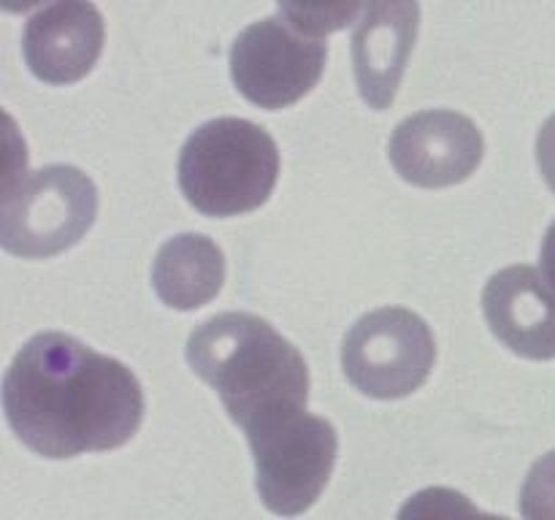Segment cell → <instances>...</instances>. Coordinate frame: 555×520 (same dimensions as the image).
I'll use <instances>...</instances> for the list:
<instances>
[{"label":"cell","mask_w":555,"mask_h":520,"mask_svg":"<svg viewBox=\"0 0 555 520\" xmlns=\"http://www.w3.org/2000/svg\"><path fill=\"white\" fill-rule=\"evenodd\" d=\"M280 177L276 141L260 125L238 117L204 122L179 155V187L206 217L255 211L274 193Z\"/></svg>","instance_id":"3957f363"},{"label":"cell","mask_w":555,"mask_h":520,"mask_svg":"<svg viewBox=\"0 0 555 520\" xmlns=\"http://www.w3.org/2000/svg\"><path fill=\"white\" fill-rule=\"evenodd\" d=\"M225 282L222 249L201 233L173 236L157 249L152 265V285L166 307L198 309L209 303Z\"/></svg>","instance_id":"7c38bea8"},{"label":"cell","mask_w":555,"mask_h":520,"mask_svg":"<svg viewBox=\"0 0 555 520\" xmlns=\"http://www.w3.org/2000/svg\"><path fill=\"white\" fill-rule=\"evenodd\" d=\"M540 258H542V271H545V280L555 287V220H553V225L547 227Z\"/></svg>","instance_id":"e0dca14e"},{"label":"cell","mask_w":555,"mask_h":520,"mask_svg":"<svg viewBox=\"0 0 555 520\" xmlns=\"http://www.w3.org/2000/svg\"><path fill=\"white\" fill-rule=\"evenodd\" d=\"M325 60L328 47L323 38H309L282 16H269L238 32L231 47V76L255 106L287 108L312 92Z\"/></svg>","instance_id":"52a82bcc"},{"label":"cell","mask_w":555,"mask_h":520,"mask_svg":"<svg viewBox=\"0 0 555 520\" xmlns=\"http://www.w3.org/2000/svg\"><path fill=\"white\" fill-rule=\"evenodd\" d=\"M363 14L361 3L347 5H309V3H282L280 16L293 27V30L304 32L309 38H323L328 32L341 30L350 22H358Z\"/></svg>","instance_id":"5bb4252c"},{"label":"cell","mask_w":555,"mask_h":520,"mask_svg":"<svg viewBox=\"0 0 555 520\" xmlns=\"http://www.w3.org/2000/svg\"><path fill=\"white\" fill-rule=\"evenodd\" d=\"M247 442L258 471L260 502L282 518L304 515L318 502L339 453L336 428L309 412L249 431Z\"/></svg>","instance_id":"5b68a950"},{"label":"cell","mask_w":555,"mask_h":520,"mask_svg":"<svg viewBox=\"0 0 555 520\" xmlns=\"http://www.w3.org/2000/svg\"><path fill=\"white\" fill-rule=\"evenodd\" d=\"M421 27L417 3H366L352 32V65L361 98L377 112L393 106Z\"/></svg>","instance_id":"8fae6325"},{"label":"cell","mask_w":555,"mask_h":520,"mask_svg":"<svg viewBox=\"0 0 555 520\" xmlns=\"http://www.w3.org/2000/svg\"><path fill=\"white\" fill-rule=\"evenodd\" d=\"M396 520H509L502 515H488L477 509L464 493L453 487L434 485L423 487L415 496L406 498Z\"/></svg>","instance_id":"4fadbf2b"},{"label":"cell","mask_w":555,"mask_h":520,"mask_svg":"<svg viewBox=\"0 0 555 520\" xmlns=\"http://www.w3.org/2000/svg\"><path fill=\"white\" fill-rule=\"evenodd\" d=\"M188 363L215 388L244 433L307 412V361L255 314L225 312L206 320L190 336Z\"/></svg>","instance_id":"7a4b0ae2"},{"label":"cell","mask_w":555,"mask_h":520,"mask_svg":"<svg viewBox=\"0 0 555 520\" xmlns=\"http://www.w3.org/2000/svg\"><path fill=\"white\" fill-rule=\"evenodd\" d=\"M518 504L526 520H555V450L531 466Z\"/></svg>","instance_id":"9a60e30c"},{"label":"cell","mask_w":555,"mask_h":520,"mask_svg":"<svg viewBox=\"0 0 555 520\" xmlns=\"http://www.w3.org/2000/svg\"><path fill=\"white\" fill-rule=\"evenodd\" d=\"M493 336L529 361L555 358V287L531 265H509L482 290Z\"/></svg>","instance_id":"30bf717a"},{"label":"cell","mask_w":555,"mask_h":520,"mask_svg":"<svg viewBox=\"0 0 555 520\" xmlns=\"http://www.w3.org/2000/svg\"><path fill=\"white\" fill-rule=\"evenodd\" d=\"M437 361L434 334L421 314L385 307L358 320L341 344L347 379L372 399H404L415 393Z\"/></svg>","instance_id":"8992f818"},{"label":"cell","mask_w":555,"mask_h":520,"mask_svg":"<svg viewBox=\"0 0 555 520\" xmlns=\"http://www.w3.org/2000/svg\"><path fill=\"white\" fill-rule=\"evenodd\" d=\"M22 52L47 84H74L95 68L103 52V16L92 3H49L27 20Z\"/></svg>","instance_id":"9c48e42d"},{"label":"cell","mask_w":555,"mask_h":520,"mask_svg":"<svg viewBox=\"0 0 555 520\" xmlns=\"http://www.w3.org/2000/svg\"><path fill=\"white\" fill-rule=\"evenodd\" d=\"M486 141L469 117L450 108H431L396 125L388 157L396 173L417 187H450L480 166Z\"/></svg>","instance_id":"ba28073f"},{"label":"cell","mask_w":555,"mask_h":520,"mask_svg":"<svg viewBox=\"0 0 555 520\" xmlns=\"http://www.w3.org/2000/svg\"><path fill=\"white\" fill-rule=\"evenodd\" d=\"M537 166H540L547 187L555 193V114L542 125L540 135H537Z\"/></svg>","instance_id":"2e32d148"},{"label":"cell","mask_w":555,"mask_h":520,"mask_svg":"<svg viewBox=\"0 0 555 520\" xmlns=\"http://www.w3.org/2000/svg\"><path fill=\"white\" fill-rule=\"evenodd\" d=\"M98 214V190L74 166H47L5 184L0 244L16 258H52L74 247Z\"/></svg>","instance_id":"277c9868"},{"label":"cell","mask_w":555,"mask_h":520,"mask_svg":"<svg viewBox=\"0 0 555 520\" xmlns=\"http://www.w3.org/2000/svg\"><path fill=\"white\" fill-rule=\"evenodd\" d=\"M11 431L43 458L122 447L144 420V390L117 358L57 330L33 336L3 379Z\"/></svg>","instance_id":"6da1fadb"}]
</instances>
